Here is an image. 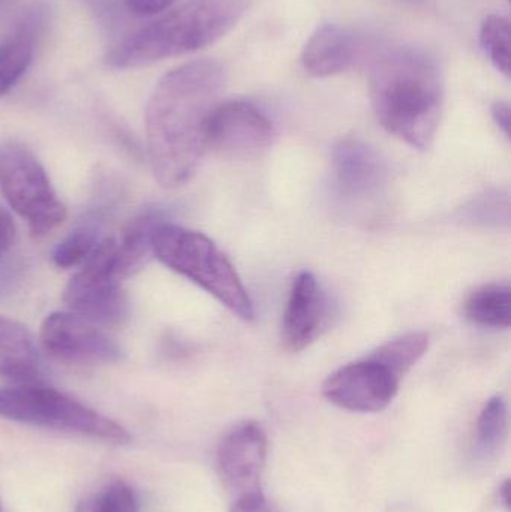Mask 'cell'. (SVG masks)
<instances>
[{"label":"cell","mask_w":511,"mask_h":512,"mask_svg":"<svg viewBox=\"0 0 511 512\" xmlns=\"http://www.w3.org/2000/svg\"><path fill=\"white\" fill-rule=\"evenodd\" d=\"M0 512H5L3 511L2 502H0Z\"/></svg>","instance_id":"cell-30"},{"label":"cell","mask_w":511,"mask_h":512,"mask_svg":"<svg viewBox=\"0 0 511 512\" xmlns=\"http://www.w3.org/2000/svg\"><path fill=\"white\" fill-rule=\"evenodd\" d=\"M248 6L249 0H188L120 42L108 63L140 68L209 47L239 23Z\"/></svg>","instance_id":"cell-3"},{"label":"cell","mask_w":511,"mask_h":512,"mask_svg":"<svg viewBox=\"0 0 511 512\" xmlns=\"http://www.w3.org/2000/svg\"><path fill=\"white\" fill-rule=\"evenodd\" d=\"M464 316L485 328H509L511 289L509 283H489L477 288L464 303Z\"/></svg>","instance_id":"cell-18"},{"label":"cell","mask_w":511,"mask_h":512,"mask_svg":"<svg viewBox=\"0 0 511 512\" xmlns=\"http://www.w3.org/2000/svg\"><path fill=\"white\" fill-rule=\"evenodd\" d=\"M492 119L497 123L498 128L504 132L507 138H510L511 111L509 102H497L492 105Z\"/></svg>","instance_id":"cell-28"},{"label":"cell","mask_w":511,"mask_h":512,"mask_svg":"<svg viewBox=\"0 0 511 512\" xmlns=\"http://www.w3.org/2000/svg\"><path fill=\"white\" fill-rule=\"evenodd\" d=\"M429 348L428 334L413 331V333L404 334L398 339L390 340L383 346L372 352L369 357L377 360L378 363L389 367L399 378L416 366L417 361L426 354Z\"/></svg>","instance_id":"cell-20"},{"label":"cell","mask_w":511,"mask_h":512,"mask_svg":"<svg viewBox=\"0 0 511 512\" xmlns=\"http://www.w3.org/2000/svg\"><path fill=\"white\" fill-rule=\"evenodd\" d=\"M39 339L45 352L62 363L110 364L122 357L119 343L101 325L71 310L48 315Z\"/></svg>","instance_id":"cell-8"},{"label":"cell","mask_w":511,"mask_h":512,"mask_svg":"<svg viewBox=\"0 0 511 512\" xmlns=\"http://www.w3.org/2000/svg\"><path fill=\"white\" fill-rule=\"evenodd\" d=\"M369 95L389 134L413 149L431 147L444 107V75L437 57L416 47L381 54L369 74Z\"/></svg>","instance_id":"cell-2"},{"label":"cell","mask_w":511,"mask_h":512,"mask_svg":"<svg viewBox=\"0 0 511 512\" xmlns=\"http://www.w3.org/2000/svg\"><path fill=\"white\" fill-rule=\"evenodd\" d=\"M0 191L36 236L56 230L65 221V206L44 167L20 141L0 144Z\"/></svg>","instance_id":"cell-6"},{"label":"cell","mask_w":511,"mask_h":512,"mask_svg":"<svg viewBox=\"0 0 511 512\" xmlns=\"http://www.w3.org/2000/svg\"><path fill=\"white\" fill-rule=\"evenodd\" d=\"M365 51L366 41L359 33L339 24H324L306 42L302 65L314 77H330L356 66Z\"/></svg>","instance_id":"cell-14"},{"label":"cell","mask_w":511,"mask_h":512,"mask_svg":"<svg viewBox=\"0 0 511 512\" xmlns=\"http://www.w3.org/2000/svg\"><path fill=\"white\" fill-rule=\"evenodd\" d=\"M0 418L77 433L111 444H126L131 435L125 427L89 406L39 384H18L0 388Z\"/></svg>","instance_id":"cell-5"},{"label":"cell","mask_w":511,"mask_h":512,"mask_svg":"<svg viewBox=\"0 0 511 512\" xmlns=\"http://www.w3.org/2000/svg\"><path fill=\"white\" fill-rule=\"evenodd\" d=\"M329 318V300L314 274L303 271L294 279L282 321V343L290 352L308 348Z\"/></svg>","instance_id":"cell-13"},{"label":"cell","mask_w":511,"mask_h":512,"mask_svg":"<svg viewBox=\"0 0 511 512\" xmlns=\"http://www.w3.org/2000/svg\"><path fill=\"white\" fill-rule=\"evenodd\" d=\"M500 501L503 502L504 507H510V481H506L500 487Z\"/></svg>","instance_id":"cell-29"},{"label":"cell","mask_w":511,"mask_h":512,"mask_svg":"<svg viewBox=\"0 0 511 512\" xmlns=\"http://www.w3.org/2000/svg\"><path fill=\"white\" fill-rule=\"evenodd\" d=\"M509 435V411L503 397H492L480 412L476 427V447L483 457L500 453Z\"/></svg>","instance_id":"cell-19"},{"label":"cell","mask_w":511,"mask_h":512,"mask_svg":"<svg viewBox=\"0 0 511 512\" xmlns=\"http://www.w3.org/2000/svg\"><path fill=\"white\" fill-rule=\"evenodd\" d=\"M231 512H279L267 501L264 493L254 492L249 495L240 496V498L234 499L233 507Z\"/></svg>","instance_id":"cell-25"},{"label":"cell","mask_w":511,"mask_h":512,"mask_svg":"<svg viewBox=\"0 0 511 512\" xmlns=\"http://www.w3.org/2000/svg\"><path fill=\"white\" fill-rule=\"evenodd\" d=\"M510 21L501 15L486 18L480 30V44L498 72L510 77Z\"/></svg>","instance_id":"cell-21"},{"label":"cell","mask_w":511,"mask_h":512,"mask_svg":"<svg viewBox=\"0 0 511 512\" xmlns=\"http://www.w3.org/2000/svg\"><path fill=\"white\" fill-rule=\"evenodd\" d=\"M152 249L162 264L209 292L237 318L254 321V303L242 279L209 237L164 222L153 234Z\"/></svg>","instance_id":"cell-4"},{"label":"cell","mask_w":511,"mask_h":512,"mask_svg":"<svg viewBox=\"0 0 511 512\" xmlns=\"http://www.w3.org/2000/svg\"><path fill=\"white\" fill-rule=\"evenodd\" d=\"M464 219L485 227H503L510 222L509 195L503 192H486L464 209Z\"/></svg>","instance_id":"cell-23"},{"label":"cell","mask_w":511,"mask_h":512,"mask_svg":"<svg viewBox=\"0 0 511 512\" xmlns=\"http://www.w3.org/2000/svg\"><path fill=\"white\" fill-rule=\"evenodd\" d=\"M267 447L266 433L251 421L237 424L219 442L216 454L219 478L234 499L260 492Z\"/></svg>","instance_id":"cell-11"},{"label":"cell","mask_w":511,"mask_h":512,"mask_svg":"<svg viewBox=\"0 0 511 512\" xmlns=\"http://www.w3.org/2000/svg\"><path fill=\"white\" fill-rule=\"evenodd\" d=\"M225 74L213 60H195L165 74L146 111L150 165L159 185L191 180L207 150V126L219 105Z\"/></svg>","instance_id":"cell-1"},{"label":"cell","mask_w":511,"mask_h":512,"mask_svg":"<svg viewBox=\"0 0 511 512\" xmlns=\"http://www.w3.org/2000/svg\"><path fill=\"white\" fill-rule=\"evenodd\" d=\"M87 512H138L137 498L128 484L114 481L93 499Z\"/></svg>","instance_id":"cell-24"},{"label":"cell","mask_w":511,"mask_h":512,"mask_svg":"<svg viewBox=\"0 0 511 512\" xmlns=\"http://www.w3.org/2000/svg\"><path fill=\"white\" fill-rule=\"evenodd\" d=\"M99 242V231L95 225H81L54 248L51 254L53 264L59 268L78 267L95 251Z\"/></svg>","instance_id":"cell-22"},{"label":"cell","mask_w":511,"mask_h":512,"mask_svg":"<svg viewBox=\"0 0 511 512\" xmlns=\"http://www.w3.org/2000/svg\"><path fill=\"white\" fill-rule=\"evenodd\" d=\"M164 213L147 210L129 222L123 230L122 239L117 242V276L120 280L132 276L144 267L153 255L152 240L156 228L164 224Z\"/></svg>","instance_id":"cell-16"},{"label":"cell","mask_w":511,"mask_h":512,"mask_svg":"<svg viewBox=\"0 0 511 512\" xmlns=\"http://www.w3.org/2000/svg\"><path fill=\"white\" fill-rule=\"evenodd\" d=\"M39 373L35 336L20 322L0 316V376L17 384H36Z\"/></svg>","instance_id":"cell-15"},{"label":"cell","mask_w":511,"mask_h":512,"mask_svg":"<svg viewBox=\"0 0 511 512\" xmlns=\"http://www.w3.org/2000/svg\"><path fill=\"white\" fill-rule=\"evenodd\" d=\"M15 237H17V228H15L11 213L8 210L0 209V264L14 248Z\"/></svg>","instance_id":"cell-26"},{"label":"cell","mask_w":511,"mask_h":512,"mask_svg":"<svg viewBox=\"0 0 511 512\" xmlns=\"http://www.w3.org/2000/svg\"><path fill=\"white\" fill-rule=\"evenodd\" d=\"M333 176L345 200L368 201L377 197L389 179L386 161L363 141L347 138L333 152Z\"/></svg>","instance_id":"cell-12"},{"label":"cell","mask_w":511,"mask_h":512,"mask_svg":"<svg viewBox=\"0 0 511 512\" xmlns=\"http://www.w3.org/2000/svg\"><path fill=\"white\" fill-rule=\"evenodd\" d=\"M117 240H101L63 292L71 312L101 327H117L129 316V303L117 276Z\"/></svg>","instance_id":"cell-7"},{"label":"cell","mask_w":511,"mask_h":512,"mask_svg":"<svg viewBox=\"0 0 511 512\" xmlns=\"http://www.w3.org/2000/svg\"><path fill=\"white\" fill-rule=\"evenodd\" d=\"M270 120L245 101L219 104L207 126V149L230 159L257 158L272 144Z\"/></svg>","instance_id":"cell-10"},{"label":"cell","mask_w":511,"mask_h":512,"mask_svg":"<svg viewBox=\"0 0 511 512\" xmlns=\"http://www.w3.org/2000/svg\"><path fill=\"white\" fill-rule=\"evenodd\" d=\"M401 378L368 357L333 372L323 385L332 405L351 412H380L395 400Z\"/></svg>","instance_id":"cell-9"},{"label":"cell","mask_w":511,"mask_h":512,"mask_svg":"<svg viewBox=\"0 0 511 512\" xmlns=\"http://www.w3.org/2000/svg\"><path fill=\"white\" fill-rule=\"evenodd\" d=\"M126 2H128L129 11L132 14L147 17V15H155L165 11L176 0H126Z\"/></svg>","instance_id":"cell-27"},{"label":"cell","mask_w":511,"mask_h":512,"mask_svg":"<svg viewBox=\"0 0 511 512\" xmlns=\"http://www.w3.org/2000/svg\"><path fill=\"white\" fill-rule=\"evenodd\" d=\"M39 21V17L38 20L26 18L14 35L0 45V98L11 92L29 69L35 53L36 23Z\"/></svg>","instance_id":"cell-17"}]
</instances>
